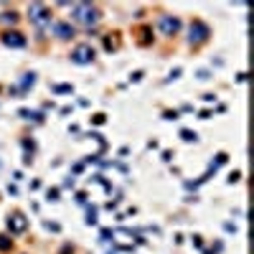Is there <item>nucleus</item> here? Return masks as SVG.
Instances as JSON below:
<instances>
[{
  "mask_svg": "<svg viewBox=\"0 0 254 254\" xmlns=\"http://www.w3.org/2000/svg\"><path fill=\"white\" fill-rule=\"evenodd\" d=\"M71 18H74V23H79L84 28H92L99 23V10L92 3H77L71 8Z\"/></svg>",
  "mask_w": 254,
  "mask_h": 254,
  "instance_id": "f257e3e1",
  "label": "nucleus"
},
{
  "mask_svg": "<svg viewBox=\"0 0 254 254\" xmlns=\"http://www.w3.org/2000/svg\"><path fill=\"white\" fill-rule=\"evenodd\" d=\"M28 18H31V23H36L38 28H46V26H51V10L43 3H33L28 8Z\"/></svg>",
  "mask_w": 254,
  "mask_h": 254,
  "instance_id": "f03ea898",
  "label": "nucleus"
},
{
  "mask_svg": "<svg viewBox=\"0 0 254 254\" xmlns=\"http://www.w3.org/2000/svg\"><path fill=\"white\" fill-rule=\"evenodd\" d=\"M97 58V51L89 46V43H82V46H77L71 51V61L74 64H79V66H86V64H92Z\"/></svg>",
  "mask_w": 254,
  "mask_h": 254,
  "instance_id": "7ed1b4c3",
  "label": "nucleus"
},
{
  "mask_svg": "<svg viewBox=\"0 0 254 254\" xmlns=\"http://www.w3.org/2000/svg\"><path fill=\"white\" fill-rule=\"evenodd\" d=\"M188 41L191 43H203V41H208V36H211V28H208L203 21H193L191 23V28H188Z\"/></svg>",
  "mask_w": 254,
  "mask_h": 254,
  "instance_id": "20e7f679",
  "label": "nucleus"
},
{
  "mask_svg": "<svg viewBox=\"0 0 254 254\" xmlns=\"http://www.w3.org/2000/svg\"><path fill=\"white\" fill-rule=\"evenodd\" d=\"M158 31L163 36H175L178 31H181V21H178L175 16H160L158 18Z\"/></svg>",
  "mask_w": 254,
  "mask_h": 254,
  "instance_id": "39448f33",
  "label": "nucleus"
},
{
  "mask_svg": "<svg viewBox=\"0 0 254 254\" xmlns=\"http://www.w3.org/2000/svg\"><path fill=\"white\" fill-rule=\"evenodd\" d=\"M26 229H28V219H26L23 214L16 211V214L8 216V231H10V234H23Z\"/></svg>",
  "mask_w": 254,
  "mask_h": 254,
  "instance_id": "423d86ee",
  "label": "nucleus"
},
{
  "mask_svg": "<svg viewBox=\"0 0 254 254\" xmlns=\"http://www.w3.org/2000/svg\"><path fill=\"white\" fill-rule=\"evenodd\" d=\"M3 43L8 49H23L26 46V36L18 33V31H5L3 33Z\"/></svg>",
  "mask_w": 254,
  "mask_h": 254,
  "instance_id": "0eeeda50",
  "label": "nucleus"
},
{
  "mask_svg": "<svg viewBox=\"0 0 254 254\" xmlns=\"http://www.w3.org/2000/svg\"><path fill=\"white\" fill-rule=\"evenodd\" d=\"M36 84V74H23L21 77V82H18V86H13V92H21V94H26L28 89H31Z\"/></svg>",
  "mask_w": 254,
  "mask_h": 254,
  "instance_id": "6e6552de",
  "label": "nucleus"
},
{
  "mask_svg": "<svg viewBox=\"0 0 254 254\" xmlns=\"http://www.w3.org/2000/svg\"><path fill=\"white\" fill-rule=\"evenodd\" d=\"M54 33L66 41V38L74 36V28H71V23H54Z\"/></svg>",
  "mask_w": 254,
  "mask_h": 254,
  "instance_id": "1a4fd4ad",
  "label": "nucleus"
},
{
  "mask_svg": "<svg viewBox=\"0 0 254 254\" xmlns=\"http://www.w3.org/2000/svg\"><path fill=\"white\" fill-rule=\"evenodd\" d=\"M13 247V239L8 234H0V252H8Z\"/></svg>",
  "mask_w": 254,
  "mask_h": 254,
  "instance_id": "9d476101",
  "label": "nucleus"
},
{
  "mask_svg": "<svg viewBox=\"0 0 254 254\" xmlns=\"http://www.w3.org/2000/svg\"><path fill=\"white\" fill-rule=\"evenodd\" d=\"M18 114H21L23 119H36V122H41V119H43V117H41L38 112H31V110H21Z\"/></svg>",
  "mask_w": 254,
  "mask_h": 254,
  "instance_id": "9b49d317",
  "label": "nucleus"
},
{
  "mask_svg": "<svg viewBox=\"0 0 254 254\" xmlns=\"http://www.w3.org/2000/svg\"><path fill=\"white\" fill-rule=\"evenodd\" d=\"M181 138H183L186 142H196V140H198V135H196V132H191V130H181Z\"/></svg>",
  "mask_w": 254,
  "mask_h": 254,
  "instance_id": "f8f14e48",
  "label": "nucleus"
},
{
  "mask_svg": "<svg viewBox=\"0 0 254 254\" xmlns=\"http://www.w3.org/2000/svg\"><path fill=\"white\" fill-rule=\"evenodd\" d=\"M54 92H56V94H69V92H71V84H56Z\"/></svg>",
  "mask_w": 254,
  "mask_h": 254,
  "instance_id": "ddd939ff",
  "label": "nucleus"
},
{
  "mask_svg": "<svg viewBox=\"0 0 254 254\" xmlns=\"http://www.w3.org/2000/svg\"><path fill=\"white\" fill-rule=\"evenodd\" d=\"M86 224L92 226V224H97V208H89V214H86Z\"/></svg>",
  "mask_w": 254,
  "mask_h": 254,
  "instance_id": "4468645a",
  "label": "nucleus"
},
{
  "mask_svg": "<svg viewBox=\"0 0 254 254\" xmlns=\"http://www.w3.org/2000/svg\"><path fill=\"white\" fill-rule=\"evenodd\" d=\"M16 21H18V16H16V13H3V23H10V26H13Z\"/></svg>",
  "mask_w": 254,
  "mask_h": 254,
  "instance_id": "2eb2a0df",
  "label": "nucleus"
},
{
  "mask_svg": "<svg viewBox=\"0 0 254 254\" xmlns=\"http://www.w3.org/2000/svg\"><path fill=\"white\" fill-rule=\"evenodd\" d=\"M114 46H117V43H114L112 38H104V49H107V51H112Z\"/></svg>",
  "mask_w": 254,
  "mask_h": 254,
  "instance_id": "dca6fc26",
  "label": "nucleus"
},
{
  "mask_svg": "<svg viewBox=\"0 0 254 254\" xmlns=\"http://www.w3.org/2000/svg\"><path fill=\"white\" fill-rule=\"evenodd\" d=\"M104 119H107V117H104L102 112H99V114H94V125H104Z\"/></svg>",
  "mask_w": 254,
  "mask_h": 254,
  "instance_id": "f3484780",
  "label": "nucleus"
},
{
  "mask_svg": "<svg viewBox=\"0 0 254 254\" xmlns=\"http://www.w3.org/2000/svg\"><path fill=\"white\" fill-rule=\"evenodd\" d=\"M49 201H58V188L49 191Z\"/></svg>",
  "mask_w": 254,
  "mask_h": 254,
  "instance_id": "a211bd4d",
  "label": "nucleus"
},
{
  "mask_svg": "<svg viewBox=\"0 0 254 254\" xmlns=\"http://www.w3.org/2000/svg\"><path fill=\"white\" fill-rule=\"evenodd\" d=\"M77 201H79V203H84V201H86V193H84V191H82V193H77Z\"/></svg>",
  "mask_w": 254,
  "mask_h": 254,
  "instance_id": "6ab92c4d",
  "label": "nucleus"
},
{
  "mask_svg": "<svg viewBox=\"0 0 254 254\" xmlns=\"http://www.w3.org/2000/svg\"><path fill=\"white\" fill-rule=\"evenodd\" d=\"M166 119H178V112H166Z\"/></svg>",
  "mask_w": 254,
  "mask_h": 254,
  "instance_id": "aec40b11",
  "label": "nucleus"
}]
</instances>
